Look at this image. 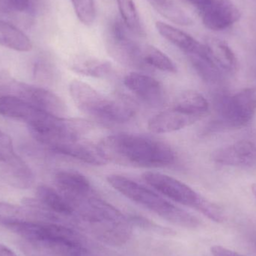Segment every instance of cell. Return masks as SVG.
I'll return each mask as SVG.
<instances>
[{"label": "cell", "mask_w": 256, "mask_h": 256, "mask_svg": "<svg viewBox=\"0 0 256 256\" xmlns=\"http://www.w3.org/2000/svg\"><path fill=\"white\" fill-rule=\"evenodd\" d=\"M108 162L142 168H162L174 164L176 153L167 143L158 138L118 134L108 136L98 143Z\"/></svg>", "instance_id": "obj_1"}, {"label": "cell", "mask_w": 256, "mask_h": 256, "mask_svg": "<svg viewBox=\"0 0 256 256\" xmlns=\"http://www.w3.org/2000/svg\"><path fill=\"white\" fill-rule=\"evenodd\" d=\"M70 204L74 209V218L100 242L120 246L130 238L131 221L94 192Z\"/></svg>", "instance_id": "obj_2"}, {"label": "cell", "mask_w": 256, "mask_h": 256, "mask_svg": "<svg viewBox=\"0 0 256 256\" xmlns=\"http://www.w3.org/2000/svg\"><path fill=\"white\" fill-rule=\"evenodd\" d=\"M106 180L126 198L174 225L188 228H196L200 225L198 218L174 206L150 188L120 174H110Z\"/></svg>", "instance_id": "obj_3"}, {"label": "cell", "mask_w": 256, "mask_h": 256, "mask_svg": "<svg viewBox=\"0 0 256 256\" xmlns=\"http://www.w3.org/2000/svg\"><path fill=\"white\" fill-rule=\"evenodd\" d=\"M69 92L81 111L102 121L122 124L135 116V108L127 100L108 97L82 81H72Z\"/></svg>", "instance_id": "obj_4"}, {"label": "cell", "mask_w": 256, "mask_h": 256, "mask_svg": "<svg viewBox=\"0 0 256 256\" xmlns=\"http://www.w3.org/2000/svg\"><path fill=\"white\" fill-rule=\"evenodd\" d=\"M2 96L16 98L56 116L64 117L67 114L66 103L55 93L21 82L6 72H0V97Z\"/></svg>", "instance_id": "obj_5"}, {"label": "cell", "mask_w": 256, "mask_h": 256, "mask_svg": "<svg viewBox=\"0 0 256 256\" xmlns=\"http://www.w3.org/2000/svg\"><path fill=\"white\" fill-rule=\"evenodd\" d=\"M132 32L121 20L110 24L106 32V48L110 56L124 66L142 68V48L132 38Z\"/></svg>", "instance_id": "obj_6"}, {"label": "cell", "mask_w": 256, "mask_h": 256, "mask_svg": "<svg viewBox=\"0 0 256 256\" xmlns=\"http://www.w3.org/2000/svg\"><path fill=\"white\" fill-rule=\"evenodd\" d=\"M142 178L148 185L155 191L170 200L192 208L202 214L206 210L209 200L202 196L186 184L160 172H146Z\"/></svg>", "instance_id": "obj_7"}, {"label": "cell", "mask_w": 256, "mask_h": 256, "mask_svg": "<svg viewBox=\"0 0 256 256\" xmlns=\"http://www.w3.org/2000/svg\"><path fill=\"white\" fill-rule=\"evenodd\" d=\"M221 121L230 128L249 124L256 114V90L245 88L233 96L222 97L218 103Z\"/></svg>", "instance_id": "obj_8"}, {"label": "cell", "mask_w": 256, "mask_h": 256, "mask_svg": "<svg viewBox=\"0 0 256 256\" xmlns=\"http://www.w3.org/2000/svg\"><path fill=\"white\" fill-rule=\"evenodd\" d=\"M198 12L203 24L213 31L226 30L240 18V10L231 0H208Z\"/></svg>", "instance_id": "obj_9"}, {"label": "cell", "mask_w": 256, "mask_h": 256, "mask_svg": "<svg viewBox=\"0 0 256 256\" xmlns=\"http://www.w3.org/2000/svg\"><path fill=\"white\" fill-rule=\"evenodd\" d=\"M124 84L136 97L152 106H159L165 100V91L162 84L154 78L140 72L128 74Z\"/></svg>", "instance_id": "obj_10"}, {"label": "cell", "mask_w": 256, "mask_h": 256, "mask_svg": "<svg viewBox=\"0 0 256 256\" xmlns=\"http://www.w3.org/2000/svg\"><path fill=\"white\" fill-rule=\"evenodd\" d=\"M46 148L52 153L68 156L90 165L102 166L108 164L98 144L84 142L81 141V138L55 142L46 146Z\"/></svg>", "instance_id": "obj_11"}, {"label": "cell", "mask_w": 256, "mask_h": 256, "mask_svg": "<svg viewBox=\"0 0 256 256\" xmlns=\"http://www.w3.org/2000/svg\"><path fill=\"white\" fill-rule=\"evenodd\" d=\"M213 159L220 165L252 166L256 164V144L249 140H240L218 149L214 153Z\"/></svg>", "instance_id": "obj_12"}, {"label": "cell", "mask_w": 256, "mask_h": 256, "mask_svg": "<svg viewBox=\"0 0 256 256\" xmlns=\"http://www.w3.org/2000/svg\"><path fill=\"white\" fill-rule=\"evenodd\" d=\"M55 183L58 191L70 203L93 192L88 178L74 170L58 171L55 176Z\"/></svg>", "instance_id": "obj_13"}, {"label": "cell", "mask_w": 256, "mask_h": 256, "mask_svg": "<svg viewBox=\"0 0 256 256\" xmlns=\"http://www.w3.org/2000/svg\"><path fill=\"white\" fill-rule=\"evenodd\" d=\"M198 120L195 117L170 108L152 117L148 122V128L154 134H167L188 127Z\"/></svg>", "instance_id": "obj_14"}, {"label": "cell", "mask_w": 256, "mask_h": 256, "mask_svg": "<svg viewBox=\"0 0 256 256\" xmlns=\"http://www.w3.org/2000/svg\"><path fill=\"white\" fill-rule=\"evenodd\" d=\"M38 204L52 214L63 216H73L74 209L70 202L58 190L48 186L40 185L38 188Z\"/></svg>", "instance_id": "obj_15"}, {"label": "cell", "mask_w": 256, "mask_h": 256, "mask_svg": "<svg viewBox=\"0 0 256 256\" xmlns=\"http://www.w3.org/2000/svg\"><path fill=\"white\" fill-rule=\"evenodd\" d=\"M206 49L213 62L222 72L234 74L238 69V60L228 44L218 38L206 40Z\"/></svg>", "instance_id": "obj_16"}, {"label": "cell", "mask_w": 256, "mask_h": 256, "mask_svg": "<svg viewBox=\"0 0 256 256\" xmlns=\"http://www.w3.org/2000/svg\"><path fill=\"white\" fill-rule=\"evenodd\" d=\"M155 26L162 38L177 46L186 56L196 54L203 48V44L196 40L190 34L173 26L162 21H158L155 24Z\"/></svg>", "instance_id": "obj_17"}, {"label": "cell", "mask_w": 256, "mask_h": 256, "mask_svg": "<svg viewBox=\"0 0 256 256\" xmlns=\"http://www.w3.org/2000/svg\"><path fill=\"white\" fill-rule=\"evenodd\" d=\"M0 168L6 182L14 188L27 189L34 183L32 171L18 154Z\"/></svg>", "instance_id": "obj_18"}, {"label": "cell", "mask_w": 256, "mask_h": 256, "mask_svg": "<svg viewBox=\"0 0 256 256\" xmlns=\"http://www.w3.org/2000/svg\"><path fill=\"white\" fill-rule=\"evenodd\" d=\"M70 69L84 76L102 79L109 78L114 72L109 62L87 56L76 57L70 62Z\"/></svg>", "instance_id": "obj_19"}, {"label": "cell", "mask_w": 256, "mask_h": 256, "mask_svg": "<svg viewBox=\"0 0 256 256\" xmlns=\"http://www.w3.org/2000/svg\"><path fill=\"white\" fill-rule=\"evenodd\" d=\"M172 108L200 120L207 114L209 104L201 93L188 90L180 93L176 98Z\"/></svg>", "instance_id": "obj_20"}, {"label": "cell", "mask_w": 256, "mask_h": 256, "mask_svg": "<svg viewBox=\"0 0 256 256\" xmlns=\"http://www.w3.org/2000/svg\"><path fill=\"white\" fill-rule=\"evenodd\" d=\"M188 57L197 74L206 82L214 84L222 78V72L209 56L204 44L201 50Z\"/></svg>", "instance_id": "obj_21"}, {"label": "cell", "mask_w": 256, "mask_h": 256, "mask_svg": "<svg viewBox=\"0 0 256 256\" xmlns=\"http://www.w3.org/2000/svg\"><path fill=\"white\" fill-rule=\"evenodd\" d=\"M0 45L19 52H28L32 44L28 36L8 22L0 20Z\"/></svg>", "instance_id": "obj_22"}, {"label": "cell", "mask_w": 256, "mask_h": 256, "mask_svg": "<svg viewBox=\"0 0 256 256\" xmlns=\"http://www.w3.org/2000/svg\"><path fill=\"white\" fill-rule=\"evenodd\" d=\"M142 58L146 66H150L167 73L177 72V66L174 62L165 52L152 45L142 46Z\"/></svg>", "instance_id": "obj_23"}, {"label": "cell", "mask_w": 256, "mask_h": 256, "mask_svg": "<svg viewBox=\"0 0 256 256\" xmlns=\"http://www.w3.org/2000/svg\"><path fill=\"white\" fill-rule=\"evenodd\" d=\"M122 20L132 34H144V27L134 0H116Z\"/></svg>", "instance_id": "obj_24"}, {"label": "cell", "mask_w": 256, "mask_h": 256, "mask_svg": "<svg viewBox=\"0 0 256 256\" xmlns=\"http://www.w3.org/2000/svg\"><path fill=\"white\" fill-rule=\"evenodd\" d=\"M149 2L158 12L168 20L178 25L188 26L191 24L189 16L172 0H149Z\"/></svg>", "instance_id": "obj_25"}, {"label": "cell", "mask_w": 256, "mask_h": 256, "mask_svg": "<svg viewBox=\"0 0 256 256\" xmlns=\"http://www.w3.org/2000/svg\"><path fill=\"white\" fill-rule=\"evenodd\" d=\"M79 20L86 26L93 24L97 16L94 0H70Z\"/></svg>", "instance_id": "obj_26"}, {"label": "cell", "mask_w": 256, "mask_h": 256, "mask_svg": "<svg viewBox=\"0 0 256 256\" xmlns=\"http://www.w3.org/2000/svg\"><path fill=\"white\" fill-rule=\"evenodd\" d=\"M16 155L12 138L0 130V167L6 165Z\"/></svg>", "instance_id": "obj_27"}, {"label": "cell", "mask_w": 256, "mask_h": 256, "mask_svg": "<svg viewBox=\"0 0 256 256\" xmlns=\"http://www.w3.org/2000/svg\"><path fill=\"white\" fill-rule=\"evenodd\" d=\"M34 74L39 78H44L48 81V80H49L54 78L55 67L49 60H40L34 66Z\"/></svg>", "instance_id": "obj_28"}, {"label": "cell", "mask_w": 256, "mask_h": 256, "mask_svg": "<svg viewBox=\"0 0 256 256\" xmlns=\"http://www.w3.org/2000/svg\"><path fill=\"white\" fill-rule=\"evenodd\" d=\"M3 6L14 12H24L30 8V0H1Z\"/></svg>", "instance_id": "obj_29"}, {"label": "cell", "mask_w": 256, "mask_h": 256, "mask_svg": "<svg viewBox=\"0 0 256 256\" xmlns=\"http://www.w3.org/2000/svg\"><path fill=\"white\" fill-rule=\"evenodd\" d=\"M210 252L213 256H244L220 245L212 246L210 248Z\"/></svg>", "instance_id": "obj_30"}, {"label": "cell", "mask_w": 256, "mask_h": 256, "mask_svg": "<svg viewBox=\"0 0 256 256\" xmlns=\"http://www.w3.org/2000/svg\"><path fill=\"white\" fill-rule=\"evenodd\" d=\"M0 256H18L4 245L0 244Z\"/></svg>", "instance_id": "obj_31"}, {"label": "cell", "mask_w": 256, "mask_h": 256, "mask_svg": "<svg viewBox=\"0 0 256 256\" xmlns=\"http://www.w3.org/2000/svg\"><path fill=\"white\" fill-rule=\"evenodd\" d=\"M184 1L195 7L197 10H198L200 8L202 7L206 4L208 0H184Z\"/></svg>", "instance_id": "obj_32"}, {"label": "cell", "mask_w": 256, "mask_h": 256, "mask_svg": "<svg viewBox=\"0 0 256 256\" xmlns=\"http://www.w3.org/2000/svg\"><path fill=\"white\" fill-rule=\"evenodd\" d=\"M252 192L254 194V196L256 198V184H254L252 186Z\"/></svg>", "instance_id": "obj_33"}, {"label": "cell", "mask_w": 256, "mask_h": 256, "mask_svg": "<svg viewBox=\"0 0 256 256\" xmlns=\"http://www.w3.org/2000/svg\"><path fill=\"white\" fill-rule=\"evenodd\" d=\"M255 244L256 245V237L255 238Z\"/></svg>", "instance_id": "obj_34"}]
</instances>
